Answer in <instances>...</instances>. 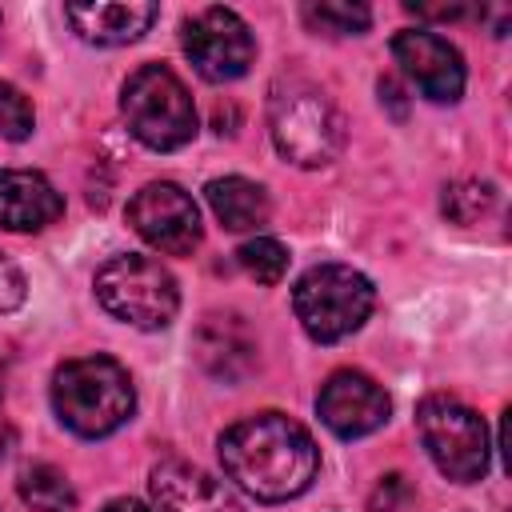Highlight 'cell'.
I'll list each match as a JSON object with an SVG mask.
<instances>
[{"label": "cell", "mask_w": 512, "mask_h": 512, "mask_svg": "<svg viewBox=\"0 0 512 512\" xmlns=\"http://www.w3.org/2000/svg\"><path fill=\"white\" fill-rule=\"evenodd\" d=\"M220 464L240 492L264 504H280L312 488L320 472V448L312 432L292 416L256 412L220 436Z\"/></svg>", "instance_id": "cell-1"}, {"label": "cell", "mask_w": 512, "mask_h": 512, "mask_svg": "<svg viewBox=\"0 0 512 512\" xmlns=\"http://www.w3.org/2000/svg\"><path fill=\"white\" fill-rule=\"evenodd\" d=\"M64 216V196L44 172L4 168L0 172V228L8 232H40Z\"/></svg>", "instance_id": "cell-13"}, {"label": "cell", "mask_w": 512, "mask_h": 512, "mask_svg": "<svg viewBox=\"0 0 512 512\" xmlns=\"http://www.w3.org/2000/svg\"><path fill=\"white\" fill-rule=\"evenodd\" d=\"M100 512H152V508H144L140 500H108Z\"/></svg>", "instance_id": "cell-24"}, {"label": "cell", "mask_w": 512, "mask_h": 512, "mask_svg": "<svg viewBox=\"0 0 512 512\" xmlns=\"http://www.w3.org/2000/svg\"><path fill=\"white\" fill-rule=\"evenodd\" d=\"M64 16L80 32V40L116 48V44L140 40L156 24L160 8L156 4H140V0H128V4H68Z\"/></svg>", "instance_id": "cell-15"}, {"label": "cell", "mask_w": 512, "mask_h": 512, "mask_svg": "<svg viewBox=\"0 0 512 512\" xmlns=\"http://www.w3.org/2000/svg\"><path fill=\"white\" fill-rule=\"evenodd\" d=\"M32 124H36V112L28 96L0 80V140H28Z\"/></svg>", "instance_id": "cell-21"}, {"label": "cell", "mask_w": 512, "mask_h": 512, "mask_svg": "<svg viewBox=\"0 0 512 512\" xmlns=\"http://www.w3.org/2000/svg\"><path fill=\"white\" fill-rule=\"evenodd\" d=\"M404 500H408V484H404V476L392 472V476H384V480L376 484V492L368 496V508H372V512H396Z\"/></svg>", "instance_id": "cell-23"}, {"label": "cell", "mask_w": 512, "mask_h": 512, "mask_svg": "<svg viewBox=\"0 0 512 512\" xmlns=\"http://www.w3.org/2000/svg\"><path fill=\"white\" fill-rule=\"evenodd\" d=\"M24 296H28V280H24V272L0 252V312H16V308L24 304Z\"/></svg>", "instance_id": "cell-22"}, {"label": "cell", "mask_w": 512, "mask_h": 512, "mask_svg": "<svg viewBox=\"0 0 512 512\" xmlns=\"http://www.w3.org/2000/svg\"><path fill=\"white\" fill-rule=\"evenodd\" d=\"M120 112L152 152H176L196 136V104L168 64H140L120 88Z\"/></svg>", "instance_id": "cell-4"}, {"label": "cell", "mask_w": 512, "mask_h": 512, "mask_svg": "<svg viewBox=\"0 0 512 512\" xmlns=\"http://www.w3.org/2000/svg\"><path fill=\"white\" fill-rule=\"evenodd\" d=\"M416 428H420V440H424L432 464L448 480H456V484L484 480L492 444H488L484 420L464 400L444 396V392L424 396L420 408H416Z\"/></svg>", "instance_id": "cell-7"}, {"label": "cell", "mask_w": 512, "mask_h": 512, "mask_svg": "<svg viewBox=\"0 0 512 512\" xmlns=\"http://www.w3.org/2000/svg\"><path fill=\"white\" fill-rule=\"evenodd\" d=\"M392 56L404 68V76L420 88V96H428L432 104H456L464 96V56L444 36L428 28H400L392 36Z\"/></svg>", "instance_id": "cell-10"}, {"label": "cell", "mask_w": 512, "mask_h": 512, "mask_svg": "<svg viewBox=\"0 0 512 512\" xmlns=\"http://www.w3.org/2000/svg\"><path fill=\"white\" fill-rule=\"evenodd\" d=\"M196 356L208 376L240 384L256 368V336L236 312H216L196 328Z\"/></svg>", "instance_id": "cell-14"}, {"label": "cell", "mask_w": 512, "mask_h": 512, "mask_svg": "<svg viewBox=\"0 0 512 512\" xmlns=\"http://www.w3.org/2000/svg\"><path fill=\"white\" fill-rule=\"evenodd\" d=\"M0 24H4V16H0Z\"/></svg>", "instance_id": "cell-27"}, {"label": "cell", "mask_w": 512, "mask_h": 512, "mask_svg": "<svg viewBox=\"0 0 512 512\" xmlns=\"http://www.w3.org/2000/svg\"><path fill=\"white\" fill-rule=\"evenodd\" d=\"M492 184H480V180H460L452 188H444V216L456 220V224H472L480 220L488 208H492Z\"/></svg>", "instance_id": "cell-20"}, {"label": "cell", "mask_w": 512, "mask_h": 512, "mask_svg": "<svg viewBox=\"0 0 512 512\" xmlns=\"http://www.w3.org/2000/svg\"><path fill=\"white\" fill-rule=\"evenodd\" d=\"M268 128H272L276 152L284 160H292L296 168L332 164L348 140V124H344L340 108L328 100V92H320L316 84H304V80H288V84L272 88Z\"/></svg>", "instance_id": "cell-3"}, {"label": "cell", "mask_w": 512, "mask_h": 512, "mask_svg": "<svg viewBox=\"0 0 512 512\" xmlns=\"http://www.w3.org/2000/svg\"><path fill=\"white\" fill-rule=\"evenodd\" d=\"M128 224L164 256H188V252H196V244L204 236L196 200L172 180L144 184L128 200Z\"/></svg>", "instance_id": "cell-9"}, {"label": "cell", "mask_w": 512, "mask_h": 512, "mask_svg": "<svg viewBox=\"0 0 512 512\" xmlns=\"http://www.w3.org/2000/svg\"><path fill=\"white\" fill-rule=\"evenodd\" d=\"M4 380H8V352H4V344H0V392H4Z\"/></svg>", "instance_id": "cell-26"}, {"label": "cell", "mask_w": 512, "mask_h": 512, "mask_svg": "<svg viewBox=\"0 0 512 512\" xmlns=\"http://www.w3.org/2000/svg\"><path fill=\"white\" fill-rule=\"evenodd\" d=\"M16 492L20 500L32 508V512H72L76 508V488L72 480L52 468V464H32L20 472L16 480Z\"/></svg>", "instance_id": "cell-17"}, {"label": "cell", "mask_w": 512, "mask_h": 512, "mask_svg": "<svg viewBox=\"0 0 512 512\" xmlns=\"http://www.w3.org/2000/svg\"><path fill=\"white\" fill-rule=\"evenodd\" d=\"M148 492L160 512H244V504L228 492L224 480L188 460L156 464L148 476Z\"/></svg>", "instance_id": "cell-12"}, {"label": "cell", "mask_w": 512, "mask_h": 512, "mask_svg": "<svg viewBox=\"0 0 512 512\" xmlns=\"http://www.w3.org/2000/svg\"><path fill=\"white\" fill-rule=\"evenodd\" d=\"M236 260L240 268L256 280V284H280L284 272H288V248L272 236H256V240H244L236 248Z\"/></svg>", "instance_id": "cell-18"}, {"label": "cell", "mask_w": 512, "mask_h": 512, "mask_svg": "<svg viewBox=\"0 0 512 512\" xmlns=\"http://www.w3.org/2000/svg\"><path fill=\"white\" fill-rule=\"evenodd\" d=\"M304 20L316 28V32H328V36H360L368 24H372V12L364 4H336V0H324V4H304Z\"/></svg>", "instance_id": "cell-19"}, {"label": "cell", "mask_w": 512, "mask_h": 512, "mask_svg": "<svg viewBox=\"0 0 512 512\" xmlns=\"http://www.w3.org/2000/svg\"><path fill=\"white\" fill-rule=\"evenodd\" d=\"M96 300L104 304L108 316H116L132 328H144V332L168 328L180 308L172 272L160 260L136 256V252L112 256L96 272Z\"/></svg>", "instance_id": "cell-6"}, {"label": "cell", "mask_w": 512, "mask_h": 512, "mask_svg": "<svg viewBox=\"0 0 512 512\" xmlns=\"http://www.w3.org/2000/svg\"><path fill=\"white\" fill-rule=\"evenodd\" d=\"M180 48L208 84L240 80L256 60V36L232 8H204L180 24Z\"/></svg>", "instance_id": "cell-8"}, {"label": "cell", "mask_w": 512, "mask_h": 512, "mask_svg": "<svg viewBox=\"0 0 512 512\" xmlns=\"http://www.w3.org/2000/svg\"><path fill=\"white\" fill-rule=\"evenodd\" d=\"M316 412L328 432H336L340 440H356V436L376 432L388 420L392 400L372 376H364L356 368H340L324 380V388L316 396Z\"/></svg>", "instance_id": "cell-11"}, {"label": "cell", "mask_w": 512, "mask_h": 512, "mask_svg": "<svg viewBox=\"0 0 512 512\" xmlns=\"http://www.w3.org/2000/svg\"><path fill=\"white\" fill-rule=\"evenodd\" d=\"M376 304V288L364 272L348 264H316L292 288V308L300 328L316 344H336L352 336Z\"/></svg>", "instance_id": "cell-5"}, {"label": "cell", "mask_w": 512, "mask_h": 512, "mask_svg": "<svg viewBox=\"0 0 512 512\" xmlns=\"http://www.w3.org/2000/svg\"><path fill=\"white\" fill-rule=\"evenodd\" d=\"M52 408L64 428H72L84 440L112 436L132 420L136 388L124 364L112 356H76L64 360L52 376Z\"/></svg>", "instance_id": "cell-2"}, {"label": "cell", "mask_w": 512, "mask_h": 512, "mask_svg": "<svg viewBox=\"0 0 512 512\" xmlns=\"http://www.w3.org/2000/svg\"><path fill=\"white\" fill-rule=\"evenodd\" d=\"M12 452V428L8 424H0V460Z\"/></svg>", "instance_id": "cell-25"}, {"label": "cell", "mask_w": 512, "mask_h": 512, "mask_svg": "<svg viewBox=\"0 0 512 512\" xmlns=\"http://www.w3.org/2000/svg\"><path fill=\"white\" fill-rule=\"evenodd\" d=\"M216 220L232 232H248V228H260L272 212L268 204V192L256 184V180H244V176H220L204 188Z\"/></svg>", "instance_id": "cell-16"}]
</instances>
